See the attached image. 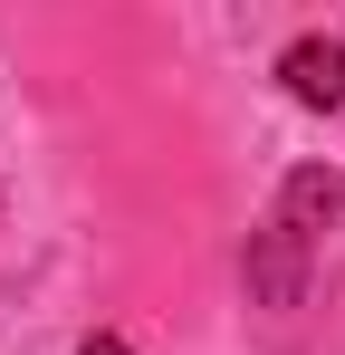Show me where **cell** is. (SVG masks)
Returning a JSON list of instances; mask_svg holds the SVG:
<instances>
[{"label":"cell","mask_w":345,"mask_h":355,"mask_svg":"<svg viewBox=\"0 0 345 355\" xmlns=\"http://www.w3.org/2000/svg\"><path fill=\"white\" fill-rule=\"evenodd\" d=\"M278 87L317 116H345V39H288L278 49Z\"/></svg>","instance_id":"1"},{"label":"cell","mask_w":345,"mask_h":355,"mask_svg":"<svg viewBox=\"0 0 345 355\" xmlns=\"http://www.w3.org/2000/svg\"><path fill=\"white\" fill-rule=\"evenodd\" d=\"M77 355H134V346H125V336H87Z\"/></svg>","instance_id":"2"}]
</instances>
